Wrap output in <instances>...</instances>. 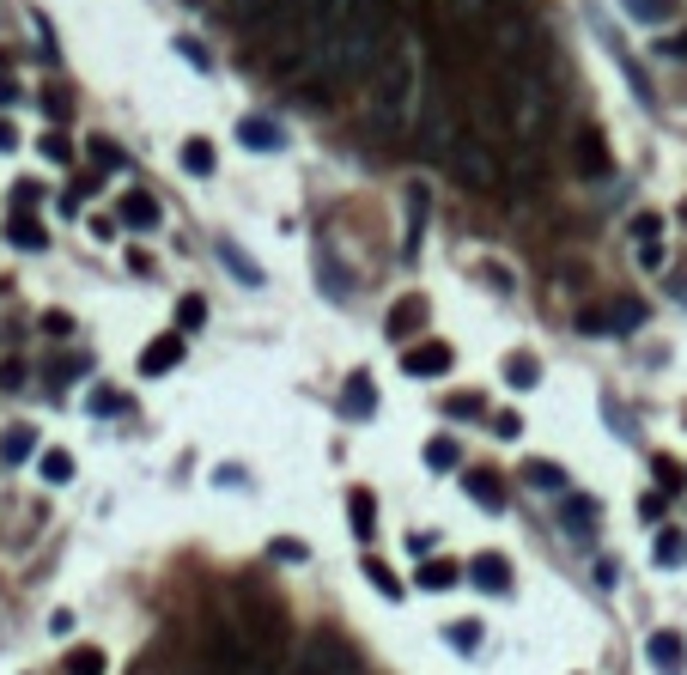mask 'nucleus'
I'll list each match as a JSON object with an SVG mask.
<instances>
[{
    "mask_svg": "<svg viewBox=\"0 0 687 675\" xmlns=\"http://www.w3.org/2000/svg\"><path fill=\"white\" fill-rule=\"evenodd\" d=\"M384 49H390V7L384 0H347L335 31H329V49L317 55V67L341 73V80H365V73H377Z\"/></svg>",
    "mask_w": 687,
    "mask_h": 675,
    "instance_id": "obj_1",
    "label": "nucleus"
},
{
    "mask_svg": "<svg viewBox=\"0 0 687 675\" xmlns=\"http://www.w3.org/2000/svg\"><path fill=\"white\" fill-rule=\"evenodd\" d=\"M371 116L384 122L390 134H408L420 122V49L402 37L396 55L384 49V61H377V92H371Z\"/></svg>",
    "mask_w": 687,
    "mask_h": 675,
    "instance_id": "obj_2",
    "label": "nucleus"
},
{
    "mask_svg": "<svg viewBox=\"0 0 687 675\" xmlns=\"http://www.w3.org/2000/svg\"><path fill=\"white\" fill-rule=\"evenodd\" d=\"M499 92H505V122L517 140H536L542 122H548V86H542V73L536 67H505L499 73Z\"/></svg>",
    "mask_w": 687,
    "mask_h": 675,
    "instance_id": "obj_3",
    "label": "nucleus"
},
{
    "mask_svg": "<svg viewBox=\"0 0 687 675\" xmlns=\"http://www.w3.org/2000/svg\"><path fill=\"white\" fill-rule=\"evenodd\" d=\"M444 171H456V177H463L469 189H493L499 183V159H493V146L481 140V134H456L450 140V153H444Z\"/></svg>",
    "mask_w": 687,
    "mask_h": 675,
    "instance_id": "obj_4",
    "label": "nucleus"
},
{
    "mask_svg": "<svg viewBox=\"0 0 687 675\" xmlns=\"http://www.w3.org/2000/svg\"><path fill=\"white\" fill-rule=\"evenodd\" d=\"M292 675H359V657H353V645H347V639L317 633L311 645H304V657H298V669H292Z\"/></svg>",
    "mask_w": 687,
    "mask_h": 675,
    "instance_id": "obj_5",
    "label": "nucleus"
},
{
    "mask_svg": "<svg viewBox=\"0 0 687 675\" xmlns=\"http://www.w3.org/2000/svg\"><path fill=\"white\" fill-rule=\"evenodd\" d=\"M487 37H493L499 67H523V61H529V43H536V31H529L523 13H499V19H487Z\"/></svg>",
    "mask_w": 687,
    "mask_h": 675,
    "instance_id": "obj_6",
    "label": "nucleus"
},
{
    "mask_svg": "<svg viewBox=\"0 0 687 675\" xmlns=\"http://www.w3.org/2000/svg\"><path fill=\"white\" fill-rule=\"evenodd\" d=\"M450 365H456L450 341H414V347L402 353V371H408V378H444Z\"/></svg>",
    "mask_w": 687,
    "mask_h": 675,
    "instance_id": "obj_7",
    "label": "nucleus"
},
{
    "mask_svg": "<svg viewBox=\"0 0 687 675\" xmlns=\"http://www.w3.org/2000/svg\"><path fill=\"white\" fill-rule=\"evenodd\" d=\"M645 657H651L657 675H687V639L669 633V627H657V633L645 639Z\"/></svg>",
    "mask_w": 687,
    "mask_h": 675,
    "instance_id": "obj_8",
    "label": "nucleus"
},
{
    "mask_svg": "<svg viewBox=\"0 0 687 675\" xmlns=\"http://www.w3.org/2000/svg\"><path fill=\"white\" fill-rule=\"evenodd\" d=\"M183 365V335L171 329V335H152L146 347H140V371L146 378H165V371H177Z\"/></svg>",
    "mask_w": 687,
    "mask_h": 675,
    "instance_id": "obj_9",
    "label": "nucleus"
},
{
    "mask_svg": "<svg viewBox=\"0 0 687 675\" xmlns=\"http://www.w3.org/2000/svg\"><path fill=\"white\" fill-rule=\"evenodd\" d=\"M238 146H244V153H280V146H286V128L268 122V116H244V122H238Z\"/></svg>",
    "mask_w": 687,
    "mask_h": 675,
    "instance_id": "obj_10",
    "label": "nucleus"
},
{
    "mask_svg": "<svg viewBox=\"0 0 687 675\" xmlns=\"http://www.w3.org/2000/svg\"><path fill=\"white\" fill-rule=\"evenodd\" d=\"M116 219L128 225V232H152V225H159V195H146V189H128V195L116 201Z\"/></svg>",
    "mask_w": 687,
    "mask_h": 675,
    "instance_id": "obj_11",
    "label": "nucleus"
},
{
    "mask_svg": "<svg viewBox=\"0 0 687 675\" xmlns=\"http://www.w3.org/2000/svg\"><path fill=\"white\" fill-rule=\"evenodd\" d=\"M645 323V305H633V298H621V305H608L602 317H584V335L596 329V335H627V329H639Z\"/></svg>",
    "mask_w": 687,
    "mask_h": 675,
    "instance_id": "obj_12",
    "label": "nucleus"
},
{
    "mask_svg": "<svg viewBox=\"0 0 687 675\" xmlns=\"http://www.w3.org/2000/svg\"><path fill=\"white\" fill-rule=\"evenodd\" d=\"M402 201H408V225H402V250L414 256V250H420V232H426V207H432V195H426V183H408V189H402Z\"/></svg>",
    "mask_w": 687,
    "mask_h": 675,
    "instance_id": "obj_13",
    "label": "nucleus"
},
{
    "mask_svg": "<svg viewBox=\"0 0 687 675\" xmlns=\"http://www.w3.org/2000/svg\"><path fill=\"white\" fill-rule=\"evenodd\" d=\"M438 13H444L450 25H463V31H487L493 0H438Z\"/></svg>",
    "mask_w": 687,
    "mask_h": 675,
    "instance_id": "obj_14",
    "label": "nucleus"
},
{
    "mask_svg": "<svg viewBox=\"0 0 687 675\" xmlns=\"http://www.w3.org/2000/svg\"><path fill=\"white\" fill-rule=\"evenodd\" d=\"M463 493H469L475 505H487V511L505 505V481H499L493 469H469V475H463Z\"/></svg>",
    "mask_w": 687,
    "mask_h": 675,
    "instance_id": "obj_15",
    "label": "nucleus"
},
{
    "mask_svg": "<svg viewBox=\"0 0 687 675\" xmlns=\"http://www.w3.org/2000/svg\"><path fill=\"white\" fill-rule=\"evenodd\" d=\"M31 457H37V432L31 426H7V432H0V463H7V469H19Z\"/></svg>",
    "mask_w": 687,
    "mask_h": 675,
    "instance_id": "obj_16",
    "label": "nucleus"
},
{
    "mask_svg": "<svg viewBox=\"0 0 687 675\" xmlns=\"http://www.w3.org/2000/svg\"><path fill=\"white\" fill-rule=\"evenodd\" d=\"M420 323H426V298H420V292H408L402 305L390 311V341H408V335H420Z\"/></svg>",
    "mask_w": 687,
    "mask_h": 675,
    "instance_id": "obj_17",
    "label": "nucleus"
},
{
    "mask_svg": "<svg viewBox=\"0 0 687 675\" xmlns=\"http://www.w3.org/2000/svg\"><path fill=\"white\" fill-rule=\"evenodd\" d=\"M232 13H238L244 31H268V25L286 13V0H232Z\"/></svg>",
    "mask_w": 687,
    "mask_h": 675,
    "instance_id": "obj_18",
    "label": "nucleus"
},
{
    "mask_svg": "<svg viewBox=\"0 0 687 675\" xmlns=\"http://www.w3.org/2000/svg\"><path fill=\"white\" fill-rule=\"evenodd\" d=\"M7 244L37 256V250H49V232H43V225H37L31 213H13V219H7Z\"/></svg>",
    "mask_w": 687,
    "mask_h": 675,
    "instance_id": "obj_19",
    "label": "nucleus"
},
{
    "mask_svg": "<svg viewBox=\"0 0 687 675\" xmlns=\"http://www.w3.org/2000/svg\"><path fill=\"white\" fill-rule=\"evenodd\" d=\"M341 402H347V414H353V420H371V414H377V384L365 378V371H353V378H347V396H341Z\"/></svg>",
    "mask_w": 687,
    "mask_h": 675,
    "instance_id": "obj_20",
    "label": "nucleus"
},
{
    "mask_svg": "<svg viewBox=\"0 0 687 675\" xmlns=\"http://www.w3.org/2000/svg\"><path fill=\"white\" fill-rule=\"evenodd\" d=\"M578 165H584V177H608V171H615V159H608V140H602V134H578Z\"/></svg>",
    "mask_w": 687,
    "mask_h": 675,
    "instance_id": "obj_21",
    "label": "nucleus"
},
{
    "mask_svg": "<svg viewBox=\"0 0 687 675\" xmlns=\"http://www.w3.org/2000/svg\"><path fill=\"white\" fill-rule=\"evenodd\" d=\"M365 584H371L377 596H384V603H402V596H408V584H402L384 560H371V554H365Z\"/></svg>",
    "mask_w": 687,
    "mask_h": 675,
    "instance_id": "obj_22",
    "label": "nucleus"
},
{
    "mask_svg": "<svg viewBox=\"0 0 687 675\" xmlns=\"http://www.w3.org/2000/svg\"><path fill=\"white\" fill-rule=\"evenodd\" d=\"M37 475H43V487H67L73 481V457L67 450H37Z\"/></svg>",
    "mask_w": 687,
    "mask_h": 675,
    "instance_id": "obj_23",
    "label": "nucleus"
},
{
    "mask_svg": "<svg viewBox=\"0 0 687 675\" xmlns=\"http://www.w3.org/2000/svg\"><path fill=\"white\" fill-rule=\"evenodd\" d=\"M560 523H566V536H590L596 530V499H566Z\"/></svg>",
    "mask_w": 687,
    "mask_h": 675,
    "instance_id": "obj_24",
    "label": "nucleus"
},
{
    "mask_svg": "<svg viewBox=\"0 0 687 675\" xmlns=\"http://www.w3.org/2000/svg\"><path fill=\"white\" fill-rule=\"evenodd\" d=\"M469 578H475L481 590H505V584H511V566H505L499 554H481V560L469 566Z\"/></svg>",
    "mask_w": 687,
    "mask_h": 675,
    "instance_id": "obj_25",
    "label": "nucleus"
},
{
    "mask_svg": "<svg viewBox=\"0 0 687 675\" xmlns=\"http://www.w3.org/2000/svg\"><path fill=\"white\" fill-rule=\"evenodd\" d=\"M505 384H511V390H536V384H542V365L529 359V353H511V359H505Z\"/></svg>",
    "mask_w": 687,
    "mask_h": 675,
    "instance_id": "obj_26",
    "label": "nucleus"
},
{
    "mask_svg": "<svg viewBox=\"0 0 687 675\" xmlns=\"http://www.w3.org/2000/svg\"><path fill=\"white\" fill-rule=\"evenodd\" d=\"M219 153H213V140H183V171L189 177H213Z\"/></svg>",
    "mask_w": 687,
    "mask_h": 675,
    "instance_id": "obj_27",
    "label": "nucleus"
},
{
    "mask_svg": "<svg viewBox=\"0 0 687 675\" xmlns=\"http://www.w3.org/2000/svg\"><path fill=\"white\" fill-rule=\"evenodd\" d=\"M456 578H463V572H456L450 560H420V572H414V584H420V590H450Z\"/></svg>",
    "mask_w": 687,
    "mask_h": 675,
    "instance_id": "obj_28",
    "label": "nucleus"
},
{
    "mask_svg": "<svg viewBox=\"0 0 687 675\" xmlns=\"http://www.w3.org/2000/svg\"><path fill=\"white\" fill-rule=\"evenodd\" d=\"M201 323H207V298L201 292H183L177 298V335H195Z\"/></svg>",
    "mask_w": 687,
    "mask_h": 675,
    "instance_id": "obj_29",
    "label": "nucleus"
},
{
    "mask_svg": "<svg viewBox=\"0 0 687 675\" xmlns=\"http://www.w3.org/2000/svg\"><path fill=\"white\" fill-rule=\"evenodd\" d=\"M104 669H110V657L98 645H73L67 651V675H104Z\"/></svg>",
    "mask_w": 687,
    "mask_h": 675,
    "instance_id": "obj_30",
    "label": "nucleus"
},
{
    "mask_svg": "<svg viewBox=\"0 0 687 675\" xmlns=\"http://www.w3.org/2000/svg\"><path fill=\"white\" fill-rule=\"evenodd\" d=\"M347 505H353V530H359V542H371V530H377V505H371V493H365V487H353V493H347Z\"/></svg>",
    "mask_w": 687,
    "mask_h": 675,
    "instance_id": "obj_31",
    "label": "nucleus"
},
{
    "mask_svg": "<svg viewBox=\"0 0 687 675\" xmlns=\"http://www.w3.org/2000/svg\"><path fill=\"white\" fill-rule=\"evenodd\" d=\"M219 256H225V262H232V274H238L244 286H262V268H256V262H250V256H244V250L232 244V238H219Z\"/></svg>",
    "mask_w": 687,
    "mask_h": 675,
    "instance_id": "obj_32",
    "label": "nucleus"
},
{
    "mask_svg": "<svg viewBox=\"0 0 687 675\" xmlns=\"http://www.w3.org/2000/svg\"><path fill=\"white\" fill-rule=\"evenodd\" d=\"M523 481H529V487H542V493H560V487H566V469H560V463H529Z\"/></svg>",
    "mask_w": 687,
    "mask_h": 675,
    "instance_id": "obj_33",
    "label": "nucleus"
},
{
    "mask_svg": "<svg viewBox=\"0 0 687 675\" xmlns=\"http://www.w3.org/2000/svg\"><path fill=\"white\" fill-rule=\"evenodd\" d=\"M621 7H627L639 25H663V19L675 13V0H621Z\"/></svg>",
    "mask_w": 687,
    "mask_h": 675,
    "instance_id": "obj_34",
    "label": "nucleus"
},
{
    "mask_svg": "<svg viewBox=\"0 0 687 675\" xmlns=\"http://www.w3.org/2000/svg\"><path fill=\"white\" fill-rule=\"evenodd\" d=\"M86 408H92L98 420H110V414H122V408H128V396H122V390H110V384H98V390L86 396Z\"/></svg>",
    "mask_w": 687,
    "mask_h": 675,
    "instance_id": "obj_35",
    "label": "nucleus"
},
{
    "mask_svg": "<svg viewBox=\"0 0 687 675\" xmlns=\"http://www.w3.org/2000/svg\"><path fill=\"white\" fill-rule=\"evenodd\" d=\"M444 639H450L456 651H481V621H450Z\"/></svg>",
    "mask_w": 687,
    "mask_h": 675,
    "instance_id": "obj_36",
    "label": "nucleus"
},
{
    "mask_svg": "<svg viewBox=\"0 0 687 675\" xmlns=\"http://www.w3.org/2000/svg\"><path fill=\"white\" fill-rule=\"evenodd\" d=\"M268 554H274L280 566H304V560H311V548L292 542V536H274V542H268Z\"/></svg>",
    "mask_w": 687,
    "mask_h": 675,
    "instance_id": "obj_37",
    "label": "nucleus"
},
{
    "mask_svg": "<svg viewBox=\"0 0 687 675\" xmlns=\"http://www.w3.org/2000/svg\"><path fill=\"white\" fill-rule=\"evenodd\" d=\"M37 153H43L49 165H73V146H67L61 134H43V140H37Z\"/></svg>",
    "mask_w": 687,
    "mask_h": 675,
    "instance_id": "obj_38",
    "label": "nucleus"
},
{
    "mask_svg": "<svg viewBox=\"0 0 687 675\" xmlns=\"http://www.w3.org/2000/svg\"><path fill=\"white\" fill-rule=\"evenodd\" d=\"M681 554H687V542H681L675 530H663V536H657V566H681Z\"/></svg>",
    "mask_w": 687,
    "mask_h": 675,
    "instance_id": "obj_39",
    "label": "nucleus"
},
{
    "mask_svg": "<svg viewBox=\"0 0 687 675\" xmlns=\"http://www.w3.org/2000/svg\"><path fill=\"white\" fill-rule=\"evenodd\" d=\"M633 244H663V219L657 213H639L633 219Z\"/></svg>",
    "mask_w": 687,
    "mask_h": 675,
    "instance_id": "obj_40",
    "label": "nucleus"
},
{
    "mask_svg": "<svg viewBox=\"0 0 687 675\" xmlns=\"http://www.w3.org/2000/svg\"><path fill=\"white\" fill-rule=\"evenodd\" d=\"M426 463H432V469H450V463H456V444H450V438H432V444H426Z\"/></svg>",
    "mask_w": 687,
    "mask_h": 675,
    "instance_id": "obj_41",
    "label": "nucleus"
},
{
    "mask_svg": "<svg viewBox=\"0 0 687 675\" xmlns=\"http://www.w3.org/2000/svg\"><path fill=\"white\" fill-rule=\"evenodd\" d=\"M450 414H456V420H481V396H469V390L450 396Z\"/></svg>",
    "mask_w": 687,
    "mask_h": 675,
    "instance_id": "obj_42",
    "label": "nucleus"
},
{
    "mask_svg": "<svg viewBox=\"0 0 687 675\" xmlns=\"http://www.w3.org/2000/svg\"><path fill=\"white\" fill-rule=\"evenodd\" d=\"M177 55H183V61H195V67H201V73H207V49H201V43H195V37H177Z\"/></svg>",
    "mask_w": 687,
    "mask_h": 675,
    "instance_id": "obj_43",
    "label": "nucleus"
},
{
    "mask_svg": "<svg viewBox=\"0 0 687 675\" xmlns=\"http://www.w3.org/2000/svg\"><path fill=\"white\" fill-rule=\"evenodd\" d=\"M43 335H73V317H67V311H49V317H43Z\"/></svg>",
    "mask_w": 687,
    "mask_h": 675,
    "instance_id": "obj_44",
    "label": "nucleus"
},
{
    "mask_svg": "<svg viewBox=\"0 0 687 675\" xmlns=\"http://www.w3.org/2000/svg\"><path fill=\"white\" fill-rule=\"evenodd\" d=\"M657 487H663V493H669V487H681V469H675L669 457H657Z\"/></svg>",
    "mask_w": 687,
    "mask_h": 675,
    "instance_id": "obj_45",
    "label": "nucleus"
},
{
    "mask_svg": "<svg viewBox=\"0 0 687 675\" xmlns=\"http://www.w3.org/2000/svg\"><path fill=\"white\" fill-rule=\"evenodd\" d=\"M86 153H92L98 165H122V153H116V146H110V140H92V146H86Z\"/></svg>",
    "mask_w": 687,
    "mask_h": 675,
    "instance_id": "obj_46",
    "label": "nucleus"
},
{
    "mask_svg": "<svg viewBox=\"0 0 687 675\" xmlns=\"http://www.w3.org/2000/svg\"><path fill=\"white\" fill-rule=\"evenodd\" d=\"M86 225H92V238H116V213H92Z\"/></svg>",
    "mask_w": 687,
    "mask_h": 675,
    "instance_id": "obj_47",
    "label": "nucleus"
},
{
    "mask_svg": "<svg viewBox=\"0 0 687 675\" xmlns=\"http://www.w3.org/2000/svg\"><path fill=\"white\" fill-rule=\"evenodd\" d=\"M13 201H19V207H37V201H43V189H37V183H13Z\"/></svg>",
    "mask_w": 687,
    "mask_h": 675,
    "instance_id": "obj_48",
    "label": "nucleus"
},
{
    "mask_svg": "<svg viewBox=\"0 0 687 675\" xmlns=\"http://www.w3.org/2000/svg\"><path fill=\"white\" fill-rule=\"evenodd\" d=\"M493 426H499V438H523V420H517V414H499Z\"/></svg>",
    "mask_w": 687,
    "mask_h": 675,
    "instance_id": "obj_49",
    "label": "nucleus"
},
{
    "mask_svg": "<svg viewBox=\"0 0 687 675\" xmlns=\"http://www.w3.org/2000/svg\"><path fill=\"white\" fill-rule=\"evenodd\" d=\"M49 633H55V639H67V633H73V615H67V609H55V615H49Z\"/></svg>",
    "mask_w": 687,
    "mask_h": 675,
    "instance_id": "obj_50",
    "label": "nucleus"
},
{
    "mask_svg": "<svg viewBox=\"0 0 687 675\" xmlns=\"http://www.w3.org/2000/svg\"><path fill=\"white\" fill-rule=\"evenodd\" d=\"M639 262L645 268H663V244H639Z\"/></svg>",
    "mask_w": 687,
    "mask_h": 675,
    "instance_id": "obj_51",
    "label": "nucleus"
},
{
    "mask_svg": "<svg viewBox=\"0 0 687 675\" xmlns=\"http://www.w3.org/2000/svg\"><path fill=\"white\" fill-rule=\"evenodd\" d=\"M13 146H19V128H13V122H0V153H13Z\"/></svg>",
    "mask_w": 687,
    "mask_h": 675,
    "instance_id": "obj_52",
    "label": "nucleus"
},
{
    "mask_svg": "<svg viewBox=\"0 0 687 675\" xmlns=\"http://www.w3.org/2000/svg\"><path fill=\"white\" fill-rule=\"evenodd\" d=\"M663 55H681V61H687V31H675V37L663 43Z\"/></svg>",
    "mask_w": 687,
    "mask_h": 675,
    "instance_id": "obj_53",
    "label": "nucleus"
},
{
    "mask_svg": "<svg viewBox=\"0 0 687 675\" xmlns=\"http://www.w3.org/2000/svg\"><path fill=\"white\" fill-rule=\"evenodd\" d=\"M0 104H19V86L13 80H0Z\"/></svg>",
    "mask_w": 687,
    "mask_h": 675,
    "instance_id": "obj_54",
    "label": "nucleus"
}]
</instances>
